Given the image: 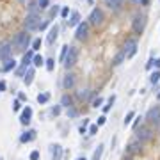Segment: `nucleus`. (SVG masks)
Returning <instances> with one entry per match:
<instances>
[{"instance_id":"f257e3e1","label":"nucleus","mask_w":160,"mask_h":160,"mask_svg":"<svg viewBox=\"0 0 160 160\" xmlns=\"http://www.w3.org/2000/svg\"><path fill=\"white\" fill-rule=\"evenodd\" d=\"M77 60H78V50L75 46H69V50L66 54V59H64V66L66 68H71V66L77 64Z\"/></svg>"},{"instance_id":"f03ea898","label":"nucleus","mask_w":160,"mask_h":160,"mask_svg":"<svg viewBox=\"0 0 160 160\" xmlns=\"http://www.w3.org/2000/svg\"><path fill=\"white\" fill-rule=\"evenodd\" d=\"M29 43H30V38H29V34H27V32H20V34H16V38H14V46H16L18 50H25V48H29Z\"/></svg>"},{"instance_id":"7ed1b4c3","label":"nucleus","mask_w":160,"mask_h":160,"mask_svg":"<svg viewBox=\"0 0 160 160\" xmlns=\"http://www.w3.org/2000/svg\"><path fill=\"white\" fill-rule=\"evenodd\" d=\"M146 119L149 125H155V126H160V107H153L148 110L146 114Z\"/></svg>"},{"instance_id":"20e7f679","label":"nucleus","mask_w":160,"mask_h":160,"mask_svg":"<svg viewBox=\"0 0 160 160\" xmlns=\"http://www.w3.org/2000/svg\"><path fill=\"white\" fill-rule=\"evenodd\" d=\"M25 27H27V30H34V29H39V27H41L39 16H38L36 13H30V14H27V20H25Z\"/></svg>"},{"instance_id":"39448f33","label":"nucleus","mask_w":160,"mask_h":160,"mask_svg":"<svg viewBox=\"0 0 160 160\" xmlns=\"http://www.w3.org/2000/svg\"><path fill=\"white\" fill-rule=\"evenodd\" d=\"M32 62V52H27L25 55H23V60H21V66L16 69V75L18 77H23L25 75V71L29 69V64Z\"/></svg>"},{"instance_id":"423d86ee","label":"nucleus","mask_w":160,"mask_h":160,"mask_svg":"<svg viewBox=\"0 0 160 160\" xmlns=\"http://www.w3.org/2000/svg\"><path fill=\"white\" fill-rule=\"evenodd\" d=\"M144 27H146V18H144L142 14H137V16L134 18V21H132V29H134V32H135V34H142Z\"/></svg>"},{"instance_id":"0eeeda50","label":"nucleus","mask_w":160,"mask_h":160,"mask_svg":"<svg viewBox=\"0 0 160 160\" xmlns=\"http://www.w3.org/2000/svg\"><path fill=\"white\" fill-rule=\"evenodd\" d=\"M123 52L126 54V59H128V57H134V55L137 54V41L135 39H128L126 43H125Z\"/></svg>"},{"instance_id":"6e6552de","label":"nucleus","mask_w":160,"mask_h":160,"mask_svg":"<svg viewBox=\"0 0 160 160\" xmlns=\"http://www.w3.org/2000/svg\"><path fill=\"white\" fill-rule=\"evenodd\" d=\"M89 23L94 25V27H98V25L103 23V13H101V9H93V11H91V14H89Z\"/></svg>"},{"instance_id":"1a4fd4ad","label":"nucleus","mask_w":160,"mask_h":160,"mask_svg":"<svg viewBox=\"0 0 160 160\" xmlns=\"http://www.w3.org/2000/svg\"><path fill=\"white\" fill-rule=\"evenodd\" d=\"M135 135H137V139L142 140V142H144V140H149L153 137V134H151V130H149L148 126H140V128L137 126V128H135Z\"/></svg>"},{"instance_id":"9d476101","label":"nucleus","mask_w":160,"mask_h":160,"mask_svg":"<svg viewBox=\"0 0 160 160\" xmlns=\"http://www.w3.org/2000/svg\"><path fill=\"white\" fill-rule=\"evenodd\" d=\"M87 34H89V23H85V21H80L78 27H77V32H75L77 39L84 41L85 38H87Z\"/></svg>"},{"instance_id":"9b49d317","label":"nucleus","mask_w":160,"mask_h":160,"mask_svg":"<svg viewBox=\"0 0 160 160\" xmlns=\"http://www.w3.org/2000/svg\"><path fill=\"white\" fill-rule=\"evenodd\" d=\"M57 36H59V27L57 25H52L50 30H48V36H46V43L48 45H54L55 39H57Z\"/></svg>"},{"instance_id":"f8f14e48","label":"nucleus","mask_w":160,"mask_h":160,"mask_svg":"<svg viewBox=\"0 0 160 160\" xmlns=\"http://www.w3.org/2000/svg\"><path fill=\"white\" fill-rule=\"evenodd\" d=\"M140 148H142V140H139V139L132 140V142L128 144V153H132V155L140 153Z\"/></svg>"},{"instance_id":"ddd939ff","label":"nucleus","mask_w":160,"mask_h":160,"mask_svg":"<svg viewBox=\"0 0 160 160\" xmlns=\"http://www.w3.org/2000/svg\"><path fill=\"white\" fill-rule=\"evenodd\" d=\"M30 118H32V109L30 107H25L23 112H21V118H20L21 125H29L30 123Z\"/></svg>"},{"instance_id":"4468645a","label":"nucleus","mask_w":160,"mask_h":160,"mask_svg":"<svg viewBox=\"0 0 160 160\" xmlns=\"http://www.w3.org/2000/svg\"><path fill=\"white\" fill-rule=\"evenodd\" d=\"M52 160H62V146L60 144L52 146Z\"/></svg>"},{"instance_id":"2eb2a0df","label":"nucleus","mask_w":160,"mask_h":160,"mask_svg":"<svg viewBox=\"0 0 160 160\" xmlns=\"http://www.w3.org/2000/svg\"><path fill=\"white\" fill-rule=\"evenodd\" d=\"M62 85H64V89H71V87L75 85V75H73V73H68V75L64 77Z\"/></svg>"},{"instance_id":"dca6fc26","label":"nucleus","mask_w":160,"mask_h":160,"mask_svg":"<svg viewBox=\"0 0 160 160\" xmlns=\"http://www.w3.org/2000/svg\"><path fill=\"white\" fill-rule=\"evenodd\" d=\"M9 54H11V45L4 43L0 46V59H9Z\"/></svg>"},{"instance_id":"f3484780","label":"nucleus","mask_w":160,"mask_h":160,"mask_svg":"<svg viewBox=\"0 0 160 160\" xmlns=\"http://www.w3.org/2000/svg\"><path fill=\"white\" fill-rule=\"evenodd\" d=\"M36 139V132L34 130H29V132H25V134H21L20 140L21 142H30V140Z\"/></svg>"},{"instance_id":"a211bd4d","label":"nucleus","mask_w":160,"mask_h":160,"mask_svg":"<svg viewBox=\"0 0 160 160\" xmlns=\"http://www.w3.org/2000/svg\"><path fill=\"white\" fill-rule=\"evenodd\" d=\"M103 2H105L107 7H110V9H114V11H118L121 5H123V0H103Z\"/></svg>"},{"instance_id":"6ab92c4d","label":"nucleus","mask_w":160,"mask_h":160,"mask_svg":"<svg viewBox=\"0 0 160 160\" xmlns=\"http://www.w3.org/2000/svg\"><path fill=\"white\" fill-rule=\"evenodd\" d=\"M78 23H80V14L77 11H73V13H71V18L68 20V25H69V27H78Z\"/></svg>"},{"instance_id":"aec40b11","label":"nucleus","mask_w":160,"mask_h":160,"mask_svg":"<svg viewBox=\"0 0 160 160\" xmlns=\"http://www.w3.org/2000/svg\"><path fill=\"white\" fill-rule=\"evenodd\" d=\"M25 78H23V82H25V85H30L32 84V80H34V69L32 68H29L27 71H25V75H23Z\"/></svg>"},{"instance_id":"412c9836","label":"nucleus","mask_w":160,"mask_h":160,"mask_svg":"<svg viewBox=\"0 0 160 160\" xmlns=\"http://www.w3.org/2000/svg\"><path fill=\"white\" fill-rule=\"evenodd\" d=\"M77 96H78L80 101H85V100H89V96H91V91H89V89H80L78 93H77Z\"/></svg>"},{"instance_id":"4be33fe9","label":"nucleus","mask_w":160,"mask_h":160,"mask_svg":"<svg viewBox=\"0 0 160 160\" xmlns=\"http://www.w3.org/2000/svg\"><path fill=\"white\" fill-rule=\"evenodd\" d=\"M16 68V60L14 59H5V64H4V71H13Z\"/></svg>"},{"instance_id":"5701e85b","label":"nucleus","mask_w":160,"mask_h":160,"mask_svg":"<svg viewBox=\"0 0 160 160\" xmlns=\"http://www.w3.org/2000/svg\"><path fill=\"white\" fill-rule=\"evenodd\" d=\"M125 59H126V54H125V52L121 50L119 54H118V55L114 57V60H112V62H114V66H119V64H121V62H123Z\"/></svg>"},{"instance_id":"b1692460","label":"nucleus","mask_w":160,"mask_h":160,"mask_svg":"<svg viewBox=\"0 0 160 160\" xmlns=\"http://www.w3.org/2000/svg\"><path fill=\"white\" fill-rule=\"evenodd\" d=\"M45 62H46V60L43 59V57H41V55H36V57H32V64H34V66H36V68H39V66H43V64H45Z\"/></svg>"},{"instance_id":"393cba45","label":"nucleus","mask_w":160,"mask_h":160,"mask_svg":"<svg viewBox=\"0 0 160 160\" xmlns=\"http://www.w3.org/2000/svg\"><path fill=\"white\" fill-rule=\"evenodd\" d=\"M48 100H50V94H48V93H39V94H38V101H39V103H46Z\"/></svg>"},{"instance_id":"a878e982","label":"nucleus","mask_w":160,"mask_h":160,"mask_svg":"<svg viewBox=\"0 0 160 160\" xmlns=\"http://www.w3.org/2000/svg\"><path fill=\"white\" fill-rule=\"evenodd\" d=\"M149 80H151V84H158V80H160V69L153 71V73H151V77H149Z\"/></svg>"},{"instance_id":"bb28decb","label":"nucleus","mask_w":160,"mask_h":160,"mask_svg":"<svg viewBox=\"0 0 160 160\" xmlns=\"http://www.w3.org/2000/svg\"><path fill=\"white\" fill-rule=\"evenodd\" d=\"M101 153H103V144L98 146V149L94 151V155H93V160H100L101 158Z\"/></svg>"},{"instance_id":"cd10ccee","label":"nucleus","mask_w":160,"mask_h":160,"mask_svg":"<svg viewBox=\"0 0 160 160\" xmlns=\"http://www.w3.org/2000/svg\"><path fill=\"white\" fill-rule=\"evenodd\" d=\"M60 103H62L64 107H68V109H69V107H71V98H69L68 94H64V96H62V100H60Z\"/></svg>"},{"instance_id":"c85d7f7f","label":"nucleus","mask_w":160,"mask_h":160,"mask_svg":"<svg viewBox=\"0 0 160 160\" xmlns=\"http://www.w3.org/2000/svg\"><path fill=\"white\" fill-rule=\"evenodd\" d=\"M114 101H116V96L112 94V96L109 98V105H105V107H103V112H109V110H110V105H114Z\"/></svg>"},{"instance_id":"c756f323","label":"nucleus","mask_w":160,"mask_h":160,"mask_svg":"<svg viewBox=\"0 0 160 160\" xmlns=\"http://www.w3.org/2000/svg\"><path fill=\"white\" fill-rule=\"evenodd\" d=\"M54 68H55V60L48 59L46 60V69H48V71H54Z\"/></svg>"},{"instance_id":"7c9ffc66","label":"nucleus","mask_w":160,"mask_h":160,"mask_svg":"<svg viewBox=\"0 0 160 160\" xmlns=\"http://www.w3.org/2000/svg\"><path fill=\"white\" fill-rule=\"evenodd\" d=\"M101 103H103V98L98 96V98H94V100H93V107H94V109H98V107H101Z\"/></svg>"},{"instance_id":"2f4dec72","label":"nucleus","mask_w":160,"mask_h":160,"mask_svg":"<svg viewBox=\"0 0 160 160\" xmlns=\"http://www.w3.org/2000/svg\"><path fill=\"white\" fill-rule=\"evenodd\" d=\"M68 50H69V46H68V45H64V46H62V52H60V60H62V62H64V59H66Z\"/></svg>"},{"instance_id":"473e14b6","label":"nucleus","mask_w":160,"mask_h":160,"mask_svg":"<svg viewBox=\"0 0 160 160\" xmlns=\"http://www.w3.org/2000/svg\"><path fill=\"white\" fill-rule=\"evenodd\" d=\"M20 109H21V100H14V101H13V110H14V112H18Z\"/></svg>"},{"instance_id":"72a5a7b5","label":"nucleus","mask_w":160,"mask_h":160,"mask_svg":"<svg viewBox=\"0 0 160 160\" xmlns=\"http://www.w3.org/2000/svg\"><path fill=\"white\" fill-rule=\"evenodd\" d=\"M48 4H50V0H38L39 9H46V7H48Z\"/></svg>"},{"instance_id":"f704fd0d","label":"nucleus","mask_w":160,"mask_h":160,"mask_svg":"<svg viewBox=\"0 0 160 160\" xmlns=\"http://www.w3.org/2000/svg\"><path fill=\"white\" fill-rule=\"evenodd\" d=\"M134 118H135V112H128V114H126V118H125V125H128Z\"/></svg>"},{"instance_id":"c9c22d12","label":"nucleus","mask_w":160,"mask_h":160,"mask_svg":"<svg viewBox=\"0 0 160 160\" xmlns=\"http://www.w3.org/2000/svg\"><path fill=\"white\" fill-rule=\"evenodd\" d=\"M41 48V39H34L32 41V50H39Z\"/></svg>"},{"instance_id":"e433bc0d","label":"nucleus","mask_w":160,"mask_h":160,"mask_svg":"<svg viewBox=\"0 0 160 160\" xmlns=\"http://www.w3.org/2000/svg\"><path fill=\"white\" fill-rule=\"evenodd\" d=\"M60 16H62V18H68V16H69V9H68V7L60 9Z\"/></svg>"},{"instance_id":"4c0bfd02","label":"nucleus","mask_w":160,"mask_h":160,"mask_svg":"<svg viewBox=\"0 0 160 160\" xmlns=\"http://www.w3.org/2000/svg\"><path fill=\"white\" fill-rule=\"evenodd\" d=\"M96 132H98V125H91V126H89V134H91V135H94Z\"/></svg>"},{"instance_id":"58836bf2","label":"nucleus","mask_w":160,"mask_h":160,"mask_svg":"<svg viewBox=\"0 0 160 160\" xmlns=\"http://www.w3.org/2000/svg\"><path fill=\"white\" fill-rule=\"evenodd\" d=\"M105 121H107V118H105V116H100V118H98V123H96V125H98V126H101V125H105Z\"/></svg>"},{"instance_id":"ea45409f","label":"nucleus","mask_w":160,"mask_h":160,"mask_svg":"<svg viewBox=\"0 0 160 160\" xmlns=\"http://www.w3.org/2000/svg\"><path fill=\"white\" fill-rule=\"evenodd\" d=\"M57 13H59V7H57V5H55V7H54V9H52V11H50V16H52V18H54V16H57Z\"/></svg>"},{"instance_id":"a19ab883","label":"nucleus","mask_w":160,"mask_h":160,"mask_svg":"<svg viewBox=\"0 0 160 160\" xmlns=\"http://www.w3.org/2000/svg\"><path fill=\"white\" fill-rule=\"evenodd\" d=\"M68 116H69V118H75V116H77V110H75V109H68Z\"/></svg>"},{"instance_id":"79ce46f5","label":"nucleus","mask_w":160,"mask_h":160,"mask_svg":"<svg viewBox=\"0 0 160 160\" xmlns=\"http://www.w3.org/2000/svg\"><path fill=\"white\" fill-rule=\"evenodd\" d=\"M52 114H54V116H59L60 114V107H54V109H52Z\"/></svg>"},{"instance_id":"37998d69","label":"nucleus","mask_w":160,"mask_h":160,"mask_svg":"<svg viewBox=\"0 0 160 160\" xmlns=\"http://www.w3.org/2000/svg\"><path fill=\"white\" fill-rule=\"evenodd\" d=\"M39 158V153H38V151H32V153H30V160H38Z\"/></svg>"},{"instance_id":"c03bdc74","label":"nucleus","mask_w":160,"mask_h":160,"mask_svg":"<svg viewBox=\"0 0 160 160\" xmlns=\"http://www.w3.org/2000/svg\"><path fill=\"white\" fill-rule=\"evenodd\" d=\"M139 119H140V116H137V118H135V121H134V130L137 128V125H139Z\"/></svg>"},{"instance_id":"a18cd8bd","label":"nucleus","mask_w":160,"mask_h":160,"mask_svg":"<svg viewBox=\"0 0 160 160\" xmlns=\"http://www.w3.org/2000/svg\"><path fill=\"white\" fill-rule=\"evenodd\" d=\"M5 89V82H0V91H4Z\"/></svg>"},{"instance_id":"49530a36","label":"nucleus","mask_w":160,"mask_h":160,"mask_svg":"<svg viewBox=\"0 0 160 160\" xmlns=\"http://www.w3.org/2000/svg\"><path fill=\"white\" fill-rule=\"evenodd\" d=\"M148 4H149V0H142L140 2V5H148Z\"/></svg>"},{"instance_id":"de8ad7c7","label":"nucleus","mask_w":160,"mask_h":160,"mask_svg":"<svg viewBox=\"0 0 160 160\" xmlns=\"http://www.w3.org/2000/svg\"><path fill=\"white\" fill-rule=\"evenodd\" d=\"M155 66H157V68L160 69V59H157V60H155Z\"/></svg>"},{"instance_id":"09e8293b","label":"nucleus","mask_w":160,"mask_h":160,"mask_svg":"<svg viewBox=\"0 0 160 160\" xmlns=\"http://www.w3.org/2000/svg\"><path fill=\"white\" fill-rule=\"evenodd\" d=\"M140 2H142V0H134V4H137V5H140Z\"/></svg>"},{"instance_id":"8fccbe9b","label":"nucleus","mask_w":160,"mask_h":160,"mask_svg":"<svg viewBox=\"0 0 160 160\" xmlns=\"http://www.w3.org/2000/svg\"><path fill=\"white\" fill-rule=\"evenodd\" d=\"M78 160H87V158H85V157H80V158Z\"/></svg>"}]
</instances>
